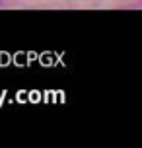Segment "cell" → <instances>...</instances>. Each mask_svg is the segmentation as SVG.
<instances>
[{
    "mask_svg": "<svg viewBox=\"0 0 142 148\" xmlns=\"http://www.w3.org/2000/svg\"><path fill=\"white\" fill-rule=\"evenodd\" d=\"M0 6H2V0H0Z\"/></svg>",
    "mask_w": 142,
    "mask_h": 148,
    "instance_id": "cell-1",
    "label": "cell"
}]
</instances>
